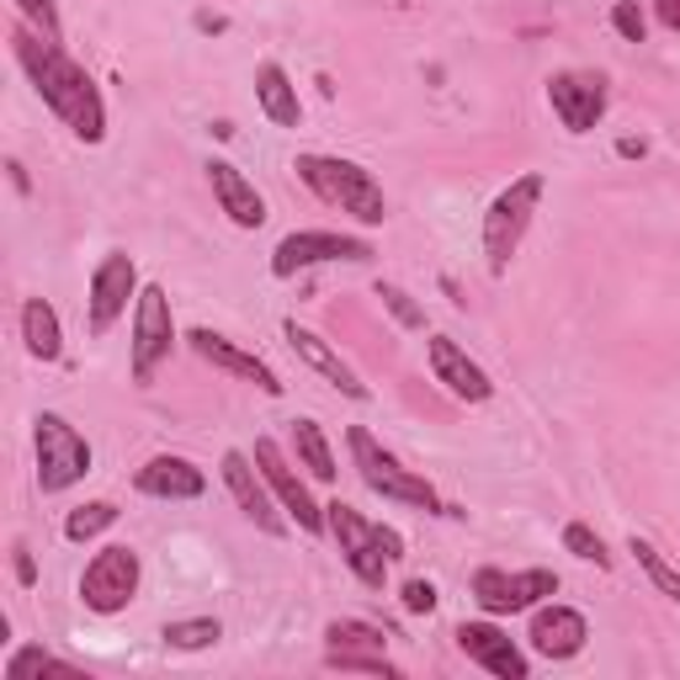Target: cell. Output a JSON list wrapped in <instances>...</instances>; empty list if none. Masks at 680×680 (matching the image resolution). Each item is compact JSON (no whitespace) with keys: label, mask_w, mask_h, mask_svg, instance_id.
Returning a JSON list of instances; mask_svg holds the SVG:
<instances>
[{"label":"cell","mask_w":680,"mask_h":680,"mask_svg":"<svg viewBox=\"0 0 680 680\" xmlns=\"http://www.w3.org/2000/svg\"><path fill=\"white\" fill-rule=\"evenodd\" d=\"M11 43H17V59H22V70L32 74L38 97L70 122L74 139L101 144V133H107V112H101V97H97V86H91V74L80 70L74 59H64L53 38L43 43V38H32V32L17 27V32H11Z\"/></svg>","instance_id":"1"},{"label":"cell","mask_w":680,"mask_h":680,"mask_svg":"<svg viewBox=\"0 0 680 680\" xmlns=\"http://www.w3.org/2000/svg\"><path fill=\"white\" fill-rule=\"evenodd\" d=\"M298 176L314 197H324L330 208L351 213L357 223H383L389 202L383 187L372 181V170H362L357 160H336V154H298Z\"/></svg>","instance_id":"2"},{"label":"cell","mask_w":680,"mask_h":680,"mask_svg":"<svg viewBox=\"0 0 680 680\" xmlns=\"http://www.w3.org/2000/svg\"><path fill=\"white\" fill-rule=\"evenodd\" d=\"M324 527L336 532L340 559L351 563V574L367 584V590H383L389 580V563L404 559V537L389 532V527H372L367 516H357L351 506H324Z\"/></svg>","instance_id":"3"},{"label":"cell","mask_w":680,"mask_h":680,"mask_svg":"<svg viewBox=\"0 0 680 680\" xmlns=\"http://www.w3.org/2000/svg\"><path fill=\"white\" fill-rule=\"evenodd\" d=\"M542 176L537 170H527L521 181H510L506 192L489 202V213H484V256H489V271L494 277H506L510 267V256H516V244H521V234H527V223H532L537 213V202H542Z\"/></svg>","instance_id":"4"},{"label":"cell","mask_w":680,"mask_h":680,"mask_svg":"<svg viewBox=\"0 0 680 680\" xmlns=\"http://www.w3.org/2000/svg\"><path fill=\"white\" fill-rule=\"evenodd\" d=\"M32 441H38V484H43V494H59V489L80 484L91 473V441L80 437L64 414H38Z\"/></svg>","instance_id":"5"},{"label":"cell","mask_w":680,"mask_h":680,"mask_svg":"<svg viewBox=\"0 0 680 680\" xmlns=\"http://www.w3.org/2000/svg\"><path fill=\"white\" fill-rule=\"evenodd\" d=\"M351 458H357V468H362L367 489H378L383 500H399V506H414V510H441L437 489L426 484L420 473L399 468V458H389L378 441L367 437L362 426H351Z\"/></svg>","instance_id":"6"},{"label":"cell","mask_w":680,"mask_h":680,"mask_svg":"<svg viewBox=\"0 0 680 680\" xmlns=\"http://www.w3.org/2000/svg\"><path fill=\"white\" fill-rule=\"evenodd\" d=\"M133 596H139V553L122 548V542L101 548L97 559L86 563V574H80V601L91 611H101V617H112Z\"/></svg>","instance_id":"7"},{"label":"cell","mask_w":680,"mask_h":680,"mask_svg":"<svg viewBox=\"0 0 680 680\" xmlns=\"http://www.w3.org/2000/svg\"><path fill=\"white\" fill-rule=\"evenodd\" d=\"M548 596H559V574H553V569H521V574L479 569V574H473V601H479L489 617L532 611L537 601H548Z\"/></svg>","instance_id":"8"},{"label":"cell","mask_w":680,"mask_h":680,"mask_svg":"<svg viewBox=\"0 0 680 680\" xmlns=\"http://www.w3.org/2000/svg\"><path fill=\"white\" fill-rule=\"evenodd\" d=\"M324 261H372V244L357 234H330V229H303L271 250V277H298L303 267H324Z\"/></svg>","instance_id":"9"},{"label":"cell","mask_w":680,"mask_h":680,"mask_svg":"<svg viewBox=\"0 0 680 680\" xmlns=\"http://www.w3.org/2000/svg\"><path fill=\"white\" fill-rule=\"evenodd\" d=\"M170 340H176V319H170V298L160 282H149L139 292V309H133V383H149L154 367L166 362Z\"/></svg>","instance_id":"10"},{"label":"cell","mask_w":680,"mask_h":680,"mask_svg":"<svg viewBox=\"0 0 680 680\" xmlns=\"http://www.w3.org/2000/svg\"><path fill=\"white\" fill-rule=\"evenodd\" d=\"M139 288V271H133V256L112 250L107 261L91 277V336H107L122 314H128V298Z\"/></svg>","instance_id":"11"},{"label":"cell","mask_w":680,"mask_h":680,"mask_svg":"<svg viewBox=\"0 0 680 680\" xmlns=\"http://www.w3.org/2000/svg\"><path fill=\"white\" fill-rule=\"evenodd\" d=\"M256 468L267 473V484L277 489V500H282V510H288L292 521L303 527V532H324V510L309 500V489H303V479L288 468V458H282V447L271 437L256 441Z\"/></svg>","instance_id":"12"},{"label":"cell","mask_w":680,"mask_h":680,"mask_svg":"<svg viewBox=\"0 0 680 680\" xmlns=\"http://www.w3.org/2000/svg\"><path fill=\"white\" fill-rule=\"evenodd\" d=\"M548 101H553V112L569 133H590L596 122L607 118V86L596 80V74H553L548 80Z\"/></svg>","instance_id":"13"},{"label":"cell","mask_w":680,"mask_h":680,"mask_svg":"<svg viewBox=\"0 0 680 680\" xmlns=\"http://www.w3.org/2000/svg\"><path fill=\"white\" fill-rule=\"evenodd\" d=\"M458 649L473 659V664H484L489 676H500V680H527V670H532V664H527V654H521V649H516V643H510L494 622H462V628H458Z\"/></svg>","instance_id":"14"},{"label":"cell","mask_w":680,"mask_h":680,"mask_svg":"<svg viewBox=\"0 0 680 680\" xmlns=\"http://www.w3.org/2000/svg\"><path fill=\"white\" fill-rule=\"evenodd\" d=\"M223 484H229V494L240 500V510L261 527V532H271V537H282L288 527H282V516L271 510V494H267V473H256L250 468V458L244 452H223Z\"/></svg>","instance_id":"15"},{"label":"cell","mask_w":680,"mask_h":680,"mask_svg":"<svg viewBox=\"0 0 680 680\" xmlns=\"http://www.w3.org/2000/svg\"><path fill=\"white\" fill-rule=\"evenodd\" d=\"M192 351L202 357V362H213V367H223V372H234V378H244V383H256L261 393H282V383H277V372H271L261 357H250V351H240L234 340H223V336H213V330H192Z\"/></svg>","instance_id":"16"},{"label":"cell","mask_w":680,"mask_h":680,"mask_svg":"<svg viewBox=\"0 0 680 680\" xmlns=\"http://www.w3.org/2000/svg\"><path fill=\"white\" fill-rule=\"evenodd\" d=\"M532 649L542 659H574L584 649V638H590V628H584V617L574 607H537V617H532Z\"/></svg>","instance_id":"17"},{"label":"cell","mask_w":680,"mask_h":680,"mask_svg":"<svg viewBox=\"0 0 680 680\" xmlns=\"http://www.w3.org/2000/svg\"><path fill=\"white\" fill-rule=\"evenodd\" d=\"M431 372H437V383H447V389L458 393L462 404H484L489 393H494V383L484 378V367L468 362V351L447 336L431 340Z\"/></svg>","instance_id":"18"},{"label":"cell","mask_w":680,"mask_h":680,"mask_svg":"<svg viewBox=\"0 0 680 680\" xmlns=\"http://www.w3.org/2000/svg\"><path fill=\"white\" fill-rule=\"evenodd\" d=\"M133 484L139 494H154V500H197L208 479H202V468H192L187 458H149L139 473H133Z\"/></svg>","instance_id":"19"},{"label":"cell","mask_w":680,"mask_h":680,"mask_svg":"<svg viewBox=\"0 0 680 680\" xmlns=\"http://www.w3.org/2000/svg\"><path fill=\"white\" fill-rule=\"evenodd\" d=\"M208 181H213V197L223 202V213L240 223V229H261V223H267V202H261V192H256L229 160H213V166H208Z\"/></svg>","instance_id":"20"},{"label":"cell","mask_w":680,"mask_h":680,"mask_svg":"<svg viewBox=\"0 0 680 680\" xmlns=\"http://www.w3.org/2000/svg\"><path fill=\"white\" fill-rule=\"evenodd\" d=\"M288 346H292V351H298V357H303L309 367H314V372H324V378H330V383H336V389L346 393V399H367V383H362V378H357V372H351L346 362H340V357L314 336V330H303V324H288Z\"/></svg>","instance_id":"21"},{"label":"cell","mask_w":680,"mask_h":680,"mask_svg":"<svg viewBox=\"0 0 680 680\" xmlns=\"http://www.w3.org/2000/svg\"><path fill=\"white\" fill-rule=\"evenodd\" d=\"M256 101H261V112H267L277 128H298V118H303V107H298V86L288 80V70L282 64H261L256 70Z\"/></svg>","instance_id":"22"},{"label":"cell","mask_w":680,"mask_h":680,"mask_svg":"<svg viewBox=\"0 0 680 680\" xmlns=\"http://www.w3.org/2000/svg\"><path fill=\"white\" fill-rule=\"evenodd\" d=\"M22 340H27V351H32L38 362H59V357H64V330H59L53 303L27 298L22 303Z\"/></svg>","instance_id":"23"},{"label":"cell","mask_w":680,"mask_h":680,"mask_svg":"<svg viewBox=\"0 0 680 680\" xmlns=\"http://www.w3.org/2000/svg\"><path fill=\"white\" fill-rule=\"evenodd\" d=\"M324 638H330V659H383V649H389L383 628H372V622H351V617L330 622Z\"/></svg>","instance_id":"24"},{"label":"cell","mask_w":680,"mask_h":680,"mask_svg":"<svg viewBox=\"0 0 680 680\" xmlns=\"http://www.w3.org/2000/svg\"><path fill=\"white\" fill-rule=\"evenodd\" d=\"M292 447H298V462L314 473L319 484L336 479V452H330V441H324V431H319L314 420H298L292 426Z\"/></svg>","instance_id":"25"},{"label":"cell","mask_w":680,"mask_h":680,"mask_svg":"<svg viewBox=\"0 0 680 680\" xmlns=\"http://www.w3.org/2000/svg\"><path fill=\"white\" fill-rule=\"evenodd\" d=\"M27 676H64V680H80L74 664L64 659H53L49 649H17V654L6 659V680H27Z\"/></svg>","instance_id":"26"},{"label":"cell","mask_w":680,"mask_h":680,"mask_svg":"<svg viewBox=\"0 0 680 680\" xmlns=\"http://www.w3.org/2000/svg\"><path fill=\"white\" fill-rule=\"evenodd\" d=\"M628 553L638 563H643V574H649V580L659 584V590H664V596H670V601H680V569L670 559H664V553H659L654 542H643V537H632L628 542Z\"/></svg>","instance_id":"27"},{"label":"cell","mask_w":680,"mask_h":680,"mask_svg":"<svg viewBox=\"0 0 680 680\" xmlns=\"http://www.w3.org/2000/svg\"><path fill=\"white\" fill-rule=\"evenodd\" d=\"M112 521H118V506H112V500H91V506L70 510V521H64V537H70V542H86V537L107 532Z\"/></svg>","instance_id":"28"},{"label":"cell","mask_w":680,"mask_h":680,"mask_svg":"<svg viewBox=\"0 0 680 680\" xmlns=\"http://www.w3.org/2000/svg\"><path fill=\"white\" fill-rule=\"evenodd\" d=\"M166 643L170 649H208V643H219V622L213 617H192V622H170L166 628Z\"/></svg>","instance_id":"29"},{"label":"cell","mask_w":680,"mask_h":680,"mask_svg":"<svg viewBox=\"0 0 680 680\" xmlns=\"http://www.w3.org/2000/svg\"><path fill=\"white\" fill-rule=\"evenodd\" d=\"M563 548L574 553V559H584V563H596V569H607L611 563V553H607V542L590 532L584 521H574V527H563Z\"/></svg>","instance_id":"30"},{"label":"cell","mask_w":680,"mask_h":680,"mask_svg":"<svg viewBox=\"0 0 680 680\" xmlns=\"http://www.w3.org/2000/svg\"><path fill=\"white\" fill-rule=\"evenodd\" d=\"M378 298H383V309H389V314L399 319L404 330H426V309H420V303H414L404 288H393V282H378Z\"/></svg>","instance_id":"31"},{"label":"cell","mask_w":680,"mask_h":680,"mask_svg":"<svg viewBox=\"0 0 680 680\" xmlns=\"http://www.w3.org/2000/svg\"><path fill=\"white\" fill-rule=\"evenodd\" d=\"M611 27H617L628 43H643V32H649V17L638 11V0H617V6H611Z\"/></svg>","instance_id":"32"},{"label":"cell","mask_w":680,"mask_h":680,"mask_svg":"<svg viewBox=\"0 0 680 680\" xmlns=\"http://www.w3.org/2000/svg\"><path fill=\"white\" fill-rule=\"evenodd\" d=\"M17 11H22L27 22L43 27V38H59V11H53V0H17Z\"/></svg>","instance_id":"33"},{"label":"cell","mask_w":680,"mask_h":680,"mask_svg":"<svg viewBox=\"0 0 680 680\" xmlns=\"http://www.w3.org/2000/svg\"><path fill=\"white\" fill-rule=\"evenodd\" d=\"M404 611H414V617H431V611H437V584H431V580H410V584H404Z\"/></svg>","instance_id":"34"},{"label":"cell","mask_w":680,"mask_h":680,"mask_svg":"<svg viewBox=\"0 0 680 680\" xmlns=\"http://www.w3.org/2000/svg\"><path fill=\"white\" fill-rule=\"evenodd\" d=\"M11 569H17V584L38 580V563H32V553H27V542H11Z\"/></svg>","instance_id":"35"},{"label":"cell","mask_w":680,"mask_h":680,"mask_svg":"<svg viewBox=\"0 0 680 680\" xmlns=\"http://www.w3.org/2000/svg\"><path fill=\"white\" fill-rule=\"evenodd\" d=\"M654 11H659V22L670 27V32H680V0H654Z\"/></svg>","instance_id":"36"},{"label":"cell","mask_w":680,"mask_h":680,"mask_svg":"<svg viewBox=\"0 0 680 680\" xmlns=\"http://www.w3.org/2000/svg\"><path fill=\"white\" fill-rule=\"evenodd\" d=\"M617 154H622V160H643V154H649V144H643V139H622V144H617Z\"/></svg>","instance_id":"37"},{"label":"cell","mask_w":680,"mask_h":680,"mask_svg":"<svg viewBox=\"0 0 680 680\" xmlns=\"http://www.w3.org/2000/svg\"><path fill=\"white\" fill-rule=\"evenodd\" d=\"M197 27H202V32H223V17H213V11H197Z\"/></svg>","instance_id":"38"},{"label":"cell","mask_w":680,"mask_h":680,"mask_svg":"<svg viewBox=\"0 0 680 680\" xmlns=\"http://www.w3.org/2000/svg\"><path fill=\"white\" fill-rule=\"evenodd\" d=\"M6 170H11V187H17V192H27V170L17 166V160H11V166H6Z\"/></svg>","instance_id":"39"}]
</instances>
